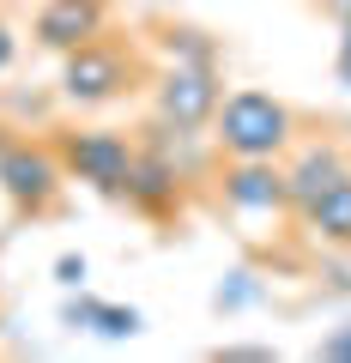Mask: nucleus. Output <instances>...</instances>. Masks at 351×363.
Listing matches in <instances>:
<instances>
[{
    "mask_svg": "<svg viewBox=\"0 0 351 363\" xmlns=\"http://www.w3.org/2000/svg\"><path fill=\"white\" fill-rule=\"evenodd\" d=\"M303 224H309L315 242H333V248H351V169L327 188V194H315L309 206L297 212Z\"/></svg>",
    "mask_w": 351,
    "mask_h": 363,
    "instance_id": "10",
    "label": "nucleus"
},
{
    "mask_svg": "<svg viewBox=\"0 0 351 363\" xmlns=\"http://www.w3.org/2000/svg\"><path fill=\"white\" fill-rule=\"evenodd\" d=\"M218 97H224V85L206 61H169L157 73V116L169 128H206Z\"/></svg>",
    "mask_w": 351,
    "mask_h": 363,
    "instance_id": "5",
    "label": "nucleus"
},
{
    "mask_svg": "<svg viewBox=\"0 0 351 363\" xmlns=\"http://www.w3.org/2000/svg\"><path fill=\"white\" fill-rule=\"evenodd\" d=\"M321 357H351V327H345V333H333V339H327V345H321Z\"/></svg>",
    "mask_w": 351,
    "mask_h": 363,
    "instance_id": "12",
    "label": "nucleus"
},
{
    "mask_svg": "<svg viewBox=\"0 0 351 363\" xmlns=\"http://www.w3.org/2000/svg\"><path fill=\"white\" fill-rule=\"evenodd\" d=\"M176 164L169 157H152V152H140L133 157V176H128V206L133 212H145V218H164V212H176V200H182V188H176Z\"/></svg>",
    "mask_w": 351,
    "mask_h": 363,
    "instance_id": "9",
    "label": "nucleus"
},
{
    "mask_svg": "<svg viewBox=\"0 0 351 363\" xmlns=\"http://www.w3.org/2000/svg\"><path fill=\"white\" fill-rule=\"evenodd\" d=\"M339 79L351 85V25H345V43H339Z\"/></svg>",
    "mask_w": 351,
    "mask_h": 363,
    "instance_id": "14",
    "label": "nucleus"
},
{
    "mask_svg": "<svg viewBox=\"0 0 351 363\" xmlns=\"http://www.w3.org/2000/svg\"><path fill=\"white\" fill-rule=\"evenodd\" d=\"M61 164H67V176H79V182H91L97 194H128V176H133V157H140V145L133 140H121V133H109V128H79V133H67L61 145Z\"/></svg>",
    "mask_w": 351,
    "mask_h": 363,
    "instance_id": "3",
    "label": "nucleus"
},
{
    "mask_svg": "<svg viewBox=\"0 0 351 363\" xmlns=\"http://www.w3.org/2000/svg\"><path fill=\"white\" fill-rule=\"evenodd\" d=\"M67 321H79V327H91V333H104V339H128V333H140V315L133 309H116V303H73L67 309Z\"/></svg>",
    "mask_w": 351,
    "mask_h": 363,
    "instance_id": "11",
    "label": "nucleus"
},
{
    "mask_svg": "<svg viewBox=\"0 0 351 363\" xmlns=\"http://www.w3.org/2000/svg\"><path fill=\"white\" fill-rule=\"evenodd\" d=\"M133 79H140L133 49L91 37L85 49L67 55V67H61V97H67V104H109V97H128Z\"/></svg>",
    "mask_w": 351,
    "mask_h": 363,
    "instance_id": "2",
    "label": "nucleus"
},
{
    "mask_svg": "<svg viewBox=\"0 0 351 363\" xmlns=\"http://www.w3.org/2000/svg\"><path fill=\"white\" fill-rule=\"evenodd\" d=\"M321 6H327V13L339 18V25H351V0H321Z\"/></svg>",
    "mask_w": 351,
    "mask_h": 363,
    "instance_id": "15",
    "label": "nucleus"
},
{
    "mask_svg": "<svg viewBox=\"0 0 351 363\" xmlns=\"http://www.w3.org/2000/svg\"><path fill=\"white\" fill-rule=\"evenodd\" d=\"M61 182H67V164L55 145H6L0 152V188L18 212H49L61 200Z\"/></svg>",
    "mask_w": 351,
    "mask_h": 363,
    "instance_id": "4",
    "label": "nucleus"
},
{
    "mask_svg": "<svg viewBox=\"0 0 351 363\" xmlns=\"http://www.w3.org/2000/svg\"><path fill=\"white\" fill-rule=\"evenodd\" d=\"M345 169H351V157L339 152V145H327V140H321V145H303L297 164L285 169V200H291V212H303L315 194H327Z\"/></svg>",
    "mask_w": 351,
    "mask_h": 363,
    "instance_id": "8",
    "label": "nucleus"
},
{
    "mask_svg": "<svg viewBox=\"0 0 351 363\" xmlns=\"http://www.w3.org/2000/svg\"><path fill=\"white\" fill-rule=\"evenodd\" d=\"M224 206L243 212V218H260V212H285V169L273 157H230L224 169Z\"/></svg>",
    "mask_w": 351,
    "mask_h": 363,
    "instance_id": "6",
    "label": "nucleus"
},
{
    "mask_svg": "<svg viewBox=\"0 0 351 363\" xmlns=\"http://www.w3.org/2000/svg\"><path fill=\"white\" fill-rule=\"evenodd\" d=\"M291 133H297V116L273 91H230L212 109V140L224 157H279Z\"/></svg>",
    "mask_w": 351,
    "mask_h": 363,
    "instance_id": "1",
    "label": "nucleus"
},
{
    "mask_svg": "<svg viewBox=\"0 0 351 363\" xmlns=\"http://www.w3.org/2000/svg\"><path fill=\"white\" fill-rule=\"evenodd\" d=\"M13 49H18V37L6 25H0V73H6V67H13Z\"/></svg>",
    "mask_w": 351,
    "mask_h": 363,
    "instance_id": "13",
    "label": "nucleus"
},
{
    "mask_svg": "<svg viewBox=\"0 0 351 363\" xmlns=\"http://www.w3.org/2000/svg\"><path fill=\"white\" fill-rule=\"evenodd\" d=\"M104 18L109 6L104 0H43V13H37V43L43 49H85L91 37H104Z\"/></svg>",
    "mask_w": 351,
    "mask_h": 363,
    "instance_id": "7",
    "label": "nucleus"
}]
</instances>
